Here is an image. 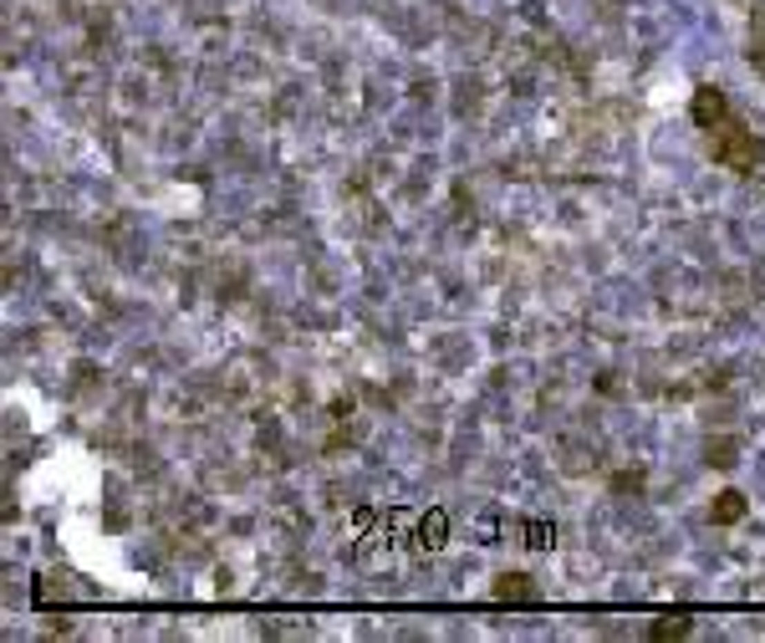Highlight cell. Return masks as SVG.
I'll return each mask as SVG.
<instances>
[{
    "label": "cell",
    "mask_w": 765,
    "mask_h": 643,
    "mask_svg": "<svg viewBox=\"0 0 765 643\" xmlns=\"http://www.w3.org/2000/svg\"><path fill=\"white\" fill-rule=\"evenodd\" d=\"M715 159L724 164V169H735V174H755L760 159H765V148H760V138L750 133L745 123L730 118V123L715 133Z\"/></svg>",
    "instance_id": "1"
},
{
    "label": "cell",
    "mask_w": 765,
    "mask_h": 643,
    "mask_svg": "<svg viewBox=\"0 0 765 643\" xmlns=\"http://www.w3.org/2000/svg\"><path fill=\"white\" fill-rule=\"evenodd\" d=\"M694 123L704 128V133H719L724 123H730V102H724V92H715V87H694Z\"/></svg>",
    "instance_id": "2"
},
{
    "label": "cell",
    "mask_w": 765,
    "mask_h": 643,
    "mask_svg": "<svg viewBox=\"0 0 765 643\" xmlns=\"http://www.w3.org/2000/svg\"><path fill=\"white\" fill-rule=\"evenodd\" d=\"M750 511V500L740 495V491H724L719 500H715V511H709V516H715V526H735Z\"/></svg>",
    "instance_id": "3"
},
{
    "label": "cell",
    "mask_w": 765,
    "mask_h": 643,
    "mask_svg": "<svg viewBox=\"0 0 765 643\" xmlns=\"http://www.w3.org/2000/svg\"><path fill=\"white\" fill-rule=\"evenodd\" d=\"M419 546H424V551L444 546V516H439V511H434V516H424V521H419Z\"/></svg>",
    "instance_id": "4"
},
{
    "label": "cell",
    "mask_w": 765,
    "mask_h": 643,
    "mask_svg": "<svg viewBox=\"0 0 765 643\" xmlns=\"http://www.w3.org/2000/svg\"><path fill=\"white\" fill-rule=\"evenodd\" d=\"M495 597H505V602H530V597H536V587H530V582H510V577H505V582L495 587Z\"/></svg>",
    "instance_id": "5"
},
{
    "label": "cell",
    "mask_w": 765,
    "mask_h": 643,
    "mask_svg": "<svg viewBox=\"0 0 765 643\" xmlns=\"http://www.w3.org/2000/svg\"><path fill=\"white\" fill-rule=\"evenodd\" d=\"M709 465H735V439H719V444H709Z\"/></svg>",
    "instance_id": "6"
},
{
    "label": "cell",
    "mask_w": 765,
    "mask_h": 643,
    "mask_svg": "<svg viewBox=\"0 0 765 643\" xmlns=\"http://www.w3.org/2000/svg\"><path fill=\"white\" fill-rule=\"evenodd\" d=\"M689 633V618H673V623H658L653 628V638H684Z\"/></svg>",
    "instance_id": "7"
}]
</instances>
